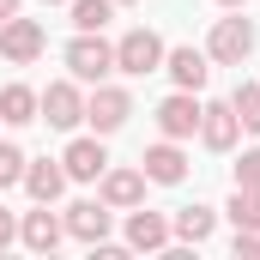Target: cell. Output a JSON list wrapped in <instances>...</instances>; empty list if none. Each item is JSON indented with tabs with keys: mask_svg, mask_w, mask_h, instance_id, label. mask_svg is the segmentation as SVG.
<instances>
[{
	"mask_svg": "<svg viewBox=\"0 0 260 260\" xmlns=\"http://www.w3.org/2000/svg\"><path fill=\"white\" fill-rule=\"evenodd\" d=\"M67 67H73L79 85H103L115 73V43H103V30H79L67 43Z\"/></svg>",
	"mask_w": 260,
	"mask_h": 260,
	"instance_id": "1",
	"label": "cell"
},
{
	"mask_svg": "<svg viewBox=\"0 0 260 260\" xmlns=\"http://www.w3.org/2000/svg\"><path fill=\"white\" fill-rule=\"evenodd\" d=\"M157 67H164V37H157V30H127V37L115 43V73L145 79V73H157Z\"/></svg>",
	"mask_w": 260,
	"mask_h": 260,
	"instance_id": "2",
	"label": "cell"
},
{
	"mask_svg": "<svg viewBox=\"0 0 260 260\" xmlns=\"http://www.w3.org/2000/svg\"><path fill=\"white\" fill-rule=\"evenodd\" d=\"M206 55L218 67H242L254 55V24H248V18H218L212 37H206Z\"/></svg>",
	"mask_w": 260,
	"mask_h": 260,
	"instance_id": "3",
	"label": "cell"
},
{
	"mask_svg": "<svg viewBox=\"0 0 260 260\" xmlns=\"http://www.w3.org/2000/svg\"><path fill=\"white\" fill-rule=\"evenodd\" d=\"M37 121H49V127H79V121H85V97H79L73 79L37 91Z\"/></svg>",
	"mask_w": 260,
	"mask_h": 260,
	"instance_id": "4",
	"label": "cell"
},
{
	"mask_svg": "<svg viewBox=\"0 0 260 260\" xmlns=\"http://www.w3.org/2000/svg\"><path fill=\"white\" fill-rule=\"evenodd\" d=\"M43 43H49V37H43L37 18H18V12H12V18L0 24V55H6L12 67H30L37 55H43Z\"/></svg>",
	"mask_w": 260,
	"mask_h": 260,
	"instance_id": "5",
	"label": "cell"
},
{
	"mask_svg": "<svg viewBox=\"0 0 260 260\" xmlns=\"http://www.w3.org/2000/svg\"><path fill=\"white\" fill-rule=\"evenodd\" d=\"M127 115H133V97L121 91V85H97L91 97H85V121L97 133H115V127H127Z\"/></svg>",
	"mask_w": 260,
	"mask_h": 260,
	"instance_id": "6",
	"label": "cell"
},
{
	"mask_svg": "<svg viewBox=\"0 0 260 260\" xmlns=\"http://www.w3.org/2000/svg\"><path fill=\"white\" fill-rule=\"evenodd\" d=\"M139 170H145V182H164V188H176V182L188 176V151H182V139H157V145H145Z\"/></svg>",
	"mask_w": 260,
	"mask_h": 260,
	"instance_id": "7",
	"label": "cell"
},
{
	"mask_svg": "<svg viewBox=\"0 0 260 260\" xmlns=\"http://www.w3.org/2000/svg\"><path fill=\"white\" fill-rule=\"evenodd\" d=\"M157 133L164 139H194L200 133V97L194 91H176V97L157 103Z\"/></svg>",
	"mask_w": 260,
	"mask_h": 260,
	"instance_id": "8",
	"label": "cell"
},
{
	"mask_svg": "<svg viewBox=\"0 0 260 260\" xmlns=\"http://www.w3.org/2000/svg\"><path fill=\"white\" fill-rule=\"evenodd\" d=\"M61 188H67V164L61 157H24V194L37 200V206H55L61 200Z\"/></svg>",
	"mask_w": 260,
	"mask_h": 260,
	"instance_id": "9",
	"label": "cell"
},
{
	"mask_svg": "<svg viewBox=\"0 0 260 260\" xmlns=\"http://www.w3.org/2000/svg\"><path fill=\"white\" fill-rule=\"evenodd\" d=\"M67 236V224L49 212V206H37V212H24V224H18V242L30 248V254H55Z\"/></svg>",
	"mask_w": 260,
	"mask_h": 260,
	"instance_id": "10",
	"label": "cell"
},
{
	"mask_svg": "<svg viewBox=\"0 0 260 260\" xmlns=\"http://www.w3.org/2000/svg\"><path fill=\"white\" fill-rule=\"evenodd\" d=\"M236 133H242V121H236L230 103H200V139H206V151H230Z\"/></svg>",
	"mask_w": 260,
	"mask_h": 260,
	"instance_id": "11",
	"label": "cell"
},
{
	"mask_svg": "<svg viewBox=\"0 0 260 260\" xmlns=\"http://www.w3.org/2000/svg\"><path fill=\"white\" fill-rule=\"evenodd\" d=\"M61 224H67V236H79V242H103L109 236V206L103 200H73Z\"/></svg>",
	"mask_w": 260,
	"mask_h": 260,
	"instance_id": "12",
	"label": "cell"
},
{
	"mask_svg": "<svg viewBox=\"0 0 260 260\" xmlns=\"http://www.w3.org/2000/svg\"><path fill=\"white\" fill-rule=\"evenodd\" d=\"M61 164H67V182H97L109 170V151H103V139H73L61 151Z\"/></svg>",
	"mask_w": 260,
	"mask_h": 260,
	"instance_id": "13",
	"label": "cell"
},
{
	"mask_svg": "<svg viewBox=\"0 0 260 260\" xmlns=\"http://www.w3.org/2000/svg\"><path fill=\"white\" fill-rule=\"evenodd\" d=\"M97 182H103V206L109 212H127V206L145 200V170H103Z\"/></svg>",
	"mask_w": 260,
	"mask_h": 260,
	"instance_id": "14",
	"label": "cell"
},
{
	"mask_svg": "<svg viewBox=\"0 0 260 260\" xmlns=\"http://www.w3.org/2000/svg\"><path fill=\"white\" fill-rule=\"evenodd\" d=\"M127 248L164 254V248H170V218H164V212H127Z\"/></svg>",
	"mask_w": 260,
	"mask_h": 260,
	"instance_id": "15",
	"label": "cell"
},
{
	"mask_svg": "<svg viewBox=\"0 0 260 260\" xmlns=\"http://www.w3.org/2000/svg\"><path fill=\"white\" fill-rule=\"evenodd\" d=\"M164 67H170V79L182 91H200L212 79V55H200V49H164Z\"/></svg>",
	"mask_w": 260,
	"mask_h": 260,
	"instance_id": "16",
	"label": "cell"
},
{
	"mask_svg": "<svg viewBox=\"0 0 260 260\" xmlns=\"http://www.w3.org/2000/svg\"><path fill=\"white\" fill-rule=\"evenodd\" d=\"M212 224H218V212H212V206H182V212H176V224H170V236H182V242H206V236H212Z\"/></svg>",
	"mask_w": 260,
	"mask_h": 260,
	"instance_id": "17",
	"label": "cell"
},
{
	"mask_svg": "<svg viewBox=\"0 0 260 260\" xmlns=\"http://www.w3.org/2000/svg\"><path fill=\"white\" fill-rule=\"evenodd\" d=\"M0 121H6V127L37 121V91H30V85H6V91H0Z\"/></svg>",
	"mask_w": 260,
	"mask_h": 260,
	"instance_id": "18",
	"label": "cell"
},
{
	"mask_svg": "<svg viewBox=\"0 0 260 260\" xmlns=\"http://www.w3.org/2000/svg\"><path fill=\"white\" fill-rule=\"evenodd\" d=\"M67 6H73V24L79 30H103L115 18V0H67Z\"/></svg>",
	"mask_w": 260,
	"mask_h": 260,
	"instance_id": "19",
	"label": "cell"
},
{
	"mask_svg": "<svg viewBox=\"0 0 260 260\" xmlns=\"http://www.w3.org/2000/svg\"><path fill=\"white\" fill-rule=\"evenodd\" d=\"M230 224L236 230H254L260 224V188H236L230 194Z\"/></svg>",
	"mask_w": 260,
	"mask_h": 260,
	"instance_id": "20",
	"label": "cell"
},
{
	"mask_svg": "<svg viewBox=\"0 0 260 260\" xmlns=\"http://www.w3.org/2000/svg\"><path fill=\"white\" fill-rule=\"evenodd\" d=\"M230 109H236V121H242L248 133H260V85H236Z\"/></svg>",
	"mask_w": 260,
	"mask_h": 260,
	"instance_id": "21",
	"label": "cell"
},
{
	"mask_svg": "<svg viewBox=\"0 0 260 260\" xmlns=\"http://www.w3.org/2000/svg\"><path fill=\"white\" fill-rule=\"evenodd\" d=\"M12 182H24V151L0 145V188H12Z\"/></svg>",
	"mask_w": 260,
	"mask_h": 260,
	"instance_id": "22",
	"label": "cell"
},
{
	"mask_svg": "<svg viewBox=\"0 0 260 260\" xmlns=\"http://www.w3.org/2000/svg\"><path fill=\"white\" fill-rule=\"evenodd\" d=\"M236 188H260V145L236 157Z\"/></svg>",
	"mask_w": 260,
	"mask_h": 260,
	"instance_id": "23",
	"label": "cell"
},
{
	"mask_svg": "<svg viewBox=\"0 0 260 260\" xmlns=\"http://www.w3.org/2000/svg\"><path fill=\"white\" fill-rule=\"evenodd\" d=\"M236 254H242V260H260V224H254V230H236Z\"/></svg>",
	"mask_w": 260,
	"mask_h": 260,
	"instance_id": "24",
	"label": "cell"
},
{
	"mask_svg": "<svg viewBox=\"0 0 260 260\" xmlns=\"http://www.w3.org/2000/svg\"><path fill=\"white\" fill-rule=\"evenodd\" d=\"M12 242H18V218L0 206V248H12Z\"/></svg>",
	"mask_w": 260,
	"mask_h": 260,
	"instance_id": "25",
	"label": "cell"
},
{
	"mask_svg": "<svg viewBox=\"0 0 260 260\" xmlns=\"http://www.w3.org/2000/svg\"><path fill=\"white\" fill-rule=\"evenodd\" d=\"M12 12H18V0H0V24H6V18H12Z\"/></svg>",
	"mask_w": 260,
	"mask_h": 260,
	"instance_id": "26",
	"label": "cell"
},
{
	"mask_svg": "<svg viewBox=\"0 0 260 260\" xmlns=\"http://www.w3.org/2000/svg\"><path fill=\"white\" fill-rule=\"evenodd\" d=\"M218 6H248V0H218Z\"/></svg>",
	"mask_w": 260,
	"mask_h": 260,
	"instance_id": "27",
	"label": "cell"
},
{
	"mask_svg": "<svg viewBox=\"0 0 260 260\" xmlns=\"http://www.w3.org/2000/svg\"><path fill=\"white\" fill-rule=\"evenodd\" d=\"M43 6H61V0H43Z\"/></svg>",
	"mask_w": 260,
	"mask_h": 260,
	"instance_id": "28",
	"label": "cell"
},
{
	"mask_svg": "<svg viewBox=\"0 0 260 260\" xmlns=\"http://www.w3.org/2000/svg\"><path fill=\"white\" fill-rule=\"evenodd\" d=\"M115 6H127V0H115Z\"/></svg>",
	"mask_w": 260,
	"mask_h": 260,
	"instance_id": "29",
	"label": "cell"
}]
</instances>
